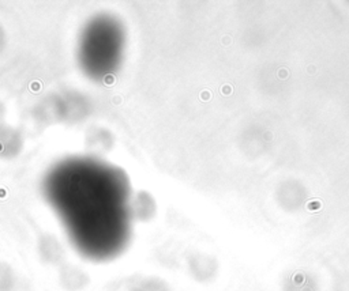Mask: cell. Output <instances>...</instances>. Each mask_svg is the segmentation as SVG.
Listing matches in <instances>:
<instances>
[{
    "mask_svg": "<svg viewBox=\"0 0 349 291\" xmlns=\"http://www.w3.org/2000/svg\"><path fill=\"white\" fill-rule=\"evenodd\" d=\"M123 48V30L113 19H96L83 33L79 60L92 78H105L116 71Z\"/></svg>",
    "mask_w": 349,
    "mask_h": 291,
    "instance_id": "6da1fadb",
    "label": "cell"
},
{
    "mask_svg": "<svg viewBox=\"0 0 349 291\" xmlns=\"http://www.w3.org/2000/svg\"><path fill=\"white\" fill-rule=\"evenodd\" d=\"M87 273L75 265H63L59 275V282L64 290L67 291H81L89 284Z\"/></svg>",
    "mask_w": 349,
    "mask_h": 291,
    "instance_id": "7a4b0ae2",
    "label": "cell"
},
{
    "mask_svg": "<svg viewBox=\"0 0 349 291\" xmlns=\"http://www.w3.org/2000/svg\"><path fill=\"white\" fill-rule=\"evenodd\" d=\"M38 253L44 263L46 264H59L64 259V249L55 236L45 234L40 240Z\"/></svg>",
    "mask_w": 349,
    "mask_h": 291,
    "instance_id": "3957f363",
    "label": "cell"
},
{
    "mask_svg": "<svg viewBox=\"0 0 349 291\" xmlns=\"http://www.w3.org/2000/svg\"><path fill=\"white\" fill-rule=\"evenodd\" d=\"M156 212V204L154 200L150 197V195L145 193V204H142V200L139 197L135 199V216L141 220H149Z\"/></svg>",
    "mask_w": 349,
    "mask_h": 291,
    "instance_id": "277c9868",
    "label": "cell"
},
{
    "mask_svg": "<svg viewBox=\"0 0 349 291\" xmlns=\"http://www.w3.org/2000/svg\"><path fill=\"white\" fill-rule=\"evenodd\" d=\"M131 291H171V287L160 278H146L137 283Z\"/></svg>",
    "mask_w": 349,
    "mask_h": 291,
    "instance_id": "5b68a950",
    "label": "cell"
},
{
    "mask_svg": "<svg viewBox=\"0 0 349 291\" xmlns=\"http://www.w3.org/2000/svg\"><path fill=\"white\" fill-rule=\"evenodd\" d=\"M14 284L13 271L4 264H0V291H8Z\"/></svg>",
    "mask_w": 349,
    "mask_h": 291,
    "instance_id": "8992f818",
    "label": "cell"
},
{
    "mask_svg": "<svg viewBox=\"0 0 349 291\" xmlns=\"http://www.w3.org/2000/svg\"><path fill=\"white\" fill-rule=\"evenodd\" d=\"M19 136L15 133V132H11V135L6 133V140L0 137V150L6 151V155L10 154V151H13V154H17V150H19V146H15V144H11L13 143H18Z\"/></svg>",
    "mask_w": 349,
    "mask_h": 291,
    "instance_id": "52a82bcc",
    "label": "cell"
},
{
    "mask_svg": "<svg viewBox=\"0 0 349 291\" xmlns=\"http://www.w3.org/2000/svg\"><path fill=\"white\" fill-rule=\"evenodd\" d=\"M280 78H287L288 76V71L287 69H280Z\"/></svg>",
    "mask_w": 349,
    "mask_h": 291,
    "instance_id": "ba28073f",
    "label": "cell"
},
{
    "mask_svg": "<svg viewBox=\"0 0 349 291\" xmlns=\"http://www.w3.org/2000/svg\"><path fill=\"white\" fill-rule=\"evenodd\" d=\"M315 207H316V208H319V207H320L319 201H316V204H310V205H308V208H310V210H311V208H315Z\"/></svg>",
    "mask_w": 349,
    "mask_h": 291,
    "instance_id": "9c48e42d",
    "label": "cell"
}]
</instances>
